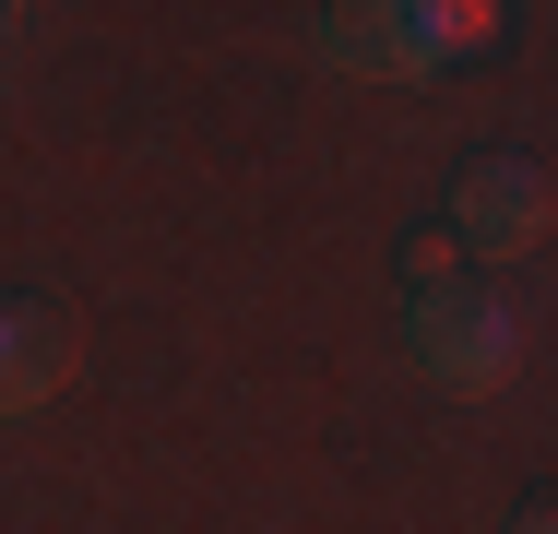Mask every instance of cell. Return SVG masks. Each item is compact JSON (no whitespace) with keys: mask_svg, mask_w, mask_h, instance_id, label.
I'll list each match as a JSON object with an SVG mask.
<instances>
[{"mask_svg":"<svg viewBox=\"0 0 558 534\" xmlns=\"http://www.w3.org/2000/svg\"><path fill=\"white\" fill-rule=\"evenodd\" d=\"M451 238H463V262H523L535 238L558 226V179L535 167V155H475L463 179H451V214H440Z\"/></svg>","mask_w":558,"mask_h":534,"instance_id":"2","label":"cell"},{"mask_svg":"<svg viewBox=\"0 0 558 534\" xmlns=\"http://www.w3.org/2000/svg\"><path fill=\"white\" fill-rule=\"evenodd\" d=\"M60 380H72V320L48 298H0V416L48 404Z\"/></svg>","mask_w":558,"mask_h":534,"instance_id":"4","label":"cell"},{"mask_svg":"<svg viewBox=\"0 0 558 534\" xmlns=\"http://www.w3.org/2000/svg\"><path fill=\"white\" fill-rule=\"evenodd\" d=\"M499 36V0H416V48H428V72L463 60V48H487Z\"/></svg>","mask_w":558,"mask_h":534,"instance_id":"5","label":"cell"},{"mask_svg":"<svg viewBox=\"0 0 558 534\" xmlns=\"http://www.w3.org/2000/svg\"><path fill=\"white\" fill-rule=\"evenodd\" d=\"M322 60L416 84V72H428V48H416V0H322Z\"/></svg>","mask_w":558,"mask_h":534,"instance_id":"3","label":"cell"},{"mask_svg":"<svg viewBox=\"0 0 558 534\" xmlns=\"http://www.w3.org/2000/svg\"><path fill=\"white\" fill-rule=\"evenodd\" d=\"M511 534H558V487H547V499H523V511H511Z\"/></svg>","mask_w":558,"mask_h":534,"instance_id":"7","label":"cell"},{"mask_svg":"<svg viewBox=\"0 0 558 534\" xmlns=\"http://www.w3.org/2000/svg\"><path fill=\"white\" fill-rule=\"evenodd\" d=\"M463 274H475V262H463L451 226H416V238H404V286H416V298H428V286H463Z\"/></svg>","mask_w":558,"mask_h":534,"instance_id":"6","label":"cell"},{"mask_svg":"<svg viewBox=\"0 0 558 534\" xmlns=\"http://www.w3.org/2000/svg\"><path fill=\"white\" fill-rule=\"evenodd\" d=\"M404 356H416L440 392H499V380L523 368V320H511V298H487V286L463 274V286H428V298L404 310Z\"/></svg>","mask_w":558,"mask_h":534,"instance_id":"1","label":"cell"}]
</instances>
